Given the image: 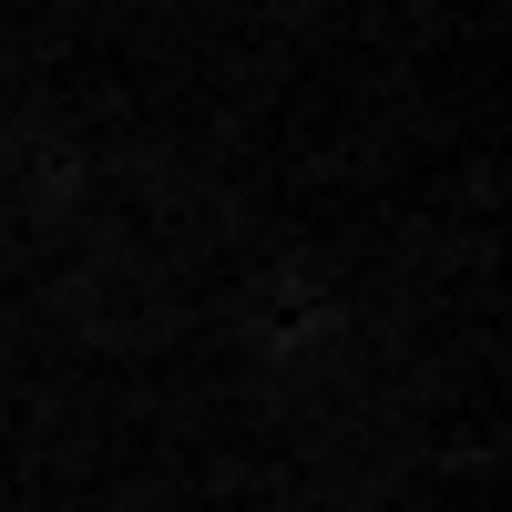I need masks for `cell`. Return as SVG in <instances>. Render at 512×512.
I'll list each match as a JSON object with an SVG mask.
<instances>
[]
</instances>
